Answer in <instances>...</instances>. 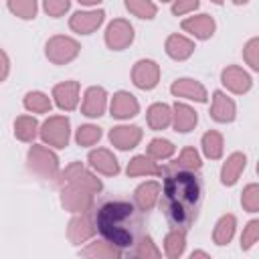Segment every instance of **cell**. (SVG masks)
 Listing matches in <instances>:
<instances>
[{"instance_id":"cell-2","label":"cell","mask_w":259,"mask_h":259,"mask_svg":"<svg viewBox=\"0 0 259 259\" xmlns=\"http://www.w3.org/2000/svg\"><path fill=\"white\" fill-rule=\"evenodd\" d=\"M95 227L99 235L119 249H132L140 243L146 231L142 210L123 198L105 200L95 212Z\"/></svg>"},{"instance_id":"cell-1","label":"cell","mask_w":259,"mask_h":259,"mask_svg":"<svg viewBox=\"0 0 259 259\" xmlns=\"http://www.w3.org/2000/svg\"><path fill=\"white\" fill-rule=\"evenodd\" d=\"M204 200V182L192 170H178L166 176L160 208L174 229L186 231L196 221Z\"/></svg>"}]
</instances>
